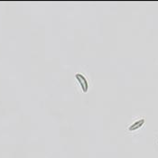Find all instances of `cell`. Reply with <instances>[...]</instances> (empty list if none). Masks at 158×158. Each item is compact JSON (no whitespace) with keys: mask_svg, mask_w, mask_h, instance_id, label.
I'll list each match as a JSON object with an SVG mask.
<instances>
[{"mask_svg":"<svg viewBox=\"0 0 158 158\" xmlns=\"http://www.w3.org/2000/svg\"><path fill=\"white\" fill-rule=\"evenodd\" d=\"M75 77H76V79L78 80V81L80 82V84L81 86V89H82V90L84 91V92H87L88 91V81H87V80H86V78L82 75V74H81V73H77L76 75H75Z\"/></svg>","mask_w":158,"mask_h":158,"instance_id":"obj_1","label":"cell"},{"mask_svg":"<svg viewBox=\"0 0 158 158\" xmlns=\"http://www.w3.org/2000/svg\"><path fill=\"white\" fill-rule=\"evenodd\" d=\"M145 124V118H140L138 119L137 121L134 122L129 127H128V130L129 131H134V130H136L138 128H140L143 125Z\"/></svg>","mask_w":158,"mask_h":158,"instance_id":"obj_2","label":"cell"}]
</instances>
